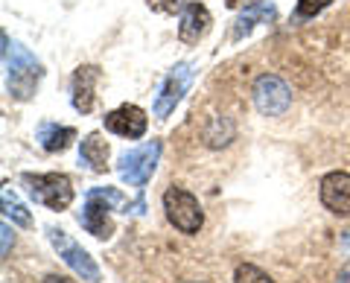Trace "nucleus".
Segmentation results:
<instances>
[{"label": "nucleus", "instance_id": "1", "mask_svg": "<svg viewBox=\"0 0 350 283\" xmlns=\"http://www.w3.org/2000/svg\"><path fill=\"white\" fill-rule=\"evenodd\" d=\"M3 62H6V76H9V94L15 100L27 103L36 94L38 79H41L38 59L27 47H21L18 41H9V36H3Z\"/></svg>", "mask_w": 350, "mask_h": 283}, {"label": "nucleus", "instance_id": "2", "mask_svg": "<svg viewBox=\"0 0 350 283\" xmlns=\"http://www.w3.org/2000/svg\"><path fill=\"white\" fill-rule=\"evenodd\" d=\"M114 204H123V196L111 187H96L88 193V202L79 213V222L88 234H94L96 239H108L111 237V208Z\"/></svg>", "mask_w": 350, "mask_h": 283}, {"label": "nucleus", "instance_id": "3", "mask_svg": "<svg viewBox=\"0 0 350 283\" xmlns=\"http://www.w3.org/2000/svg\"><path fill=\"white\" fill-rule=\"evenodd\" d=\"M163 213H167L170 225L181 234H199V228L204 222L199 199L184 187H170L163 193Z\"/></svg>", "mask_w": 350, "mask_h": 283}, {"label": "nucleus", "instance_id": "4", "mask_svg": "<svg viewBox=\"0 0 350 283\" xmlns=\"http://www.w3.org/2000/svg\"><path fill=\"white\" fill-rule=\"evenodd\" d=\"M24 184H27L32 199L50 211H64V208H70V202H73V184L68 176H62V172H47V176H32V172H27Z\"/></svg>", "mask_w": 350, "mask_h": 283}, {"label": "nucleus", "instance_id": "5", "mask_svg": "<svg viewBox=\"0 0 350 283\" xmlns=\"http://www.w3.org/2000/svg\"><path fill=\"white\" fill-rule=\"evenodd\" d=\"M158 158H161V140H149L144 146L123 152L117 161V172L129 187H146V181L158 167Z\"/></svg>", "mask_w": 350, "mask_h": 283}, {"label": "nucleus", "instance_id": "6", "mask_svg": "<svg viewBox=\"0 0 350 283\" xmlns=\"http://www.w3.org/2000/svg\"><path fill=\"white\" fill-rule=\"evenodd\" d=\"M251 100H254L257 111L266 117H280L289 111L292 105V88L275 73H262L251 88Z\"/></svg>", "mask_w": 350, "mask_h": 283}, {"label": "nucleus", "instance_id": "7", "mask_svg": "<svg viewBox=\"0 0 350 283\" xmlns=\"http://www.w3.org/2000/svg\"><path fill=\"white\" fill-rule=\"evenodd\" d=\"M47 237H50L53 248L59 252V257L64 260V266H68L70 271H76L82 280H91V283L100 280V266L94 263V257L88 254L76 239H70L62 228H47Z\"/></svg>", "mask_w": 350, "mask_h": 283}, {"label": "nucleus", "instance_id": "8", "mask_svg": "<svg viewBox=\"0 0 350 283\" xmlns=\"http://www.w3.org/2000/svg\"><path fill=\"white\" fill-rule=\"evenodd\" d=\"M190 79H193V68L187 62H181V64H175V68L167 73V79H163L161 85V94H158V100H155V117H170L175 111V105L181 103V96L187 94L190 88Z\"/></svg>", "mask_w": 350, "mask_h": 283}, {"label": "nucleus", "instance_id": "9", "mask_svg": "<svg viewBox=\"0 0 350 283\" xmlns=\"http://www.w3.org/2000/svg\"><path fill=\"white\" fill-rule=\"evenodd\" d=\"M146 126H149V117L144 108L137 105H120L114 111L105 114V129L114 132L120 137H129V140H137L146 135Z\"/></svg>", "mask_w": 350, "mask_h": 283}, {"label": "nucleus", "instance_id": "10", "mask_svg": "<svg viewBox=\"0 0 350 283\" xmlns=\"http://www.w3.org/2000/svg\"><path fill=\"white\" fill-rule=\"evenodd\" d=\"M321 202L336 216H350V172H327L321 178Z\"/></svg>", "mask_w": 350, "mask_h": 283}, {"label": "nucleus", "instance_id": "11", "mask_svg": "<svg viewBox=\"0 0 350 283\" xmlns=\"http://www.w3.org/2000/svg\"><path fill=\"white\" fill-rule=\"evenodd\" d=\"M96 82H100V68L94 64H82L76 68L73 73V82H70V103L79 114H91L94 105H96Z\"/></svg>", "mask_w": 350, "mask_h": 283}, {"label": "nucleus", "instance_id": "12", "mask_svg": "<svg viewBox=\"0 0 350 283\" xmlns=\"http://www.w3.org/2000/svg\"><path fill=\"white\" fill-rule=\"evenodd\" d=\"M213 18L207 12V6L202 3H187L181 9V18H178V38L184 44H199V41L211 32Z\"/></svg>", "mask_w": 350, "mask_h": 283}, {"label": "nucleus", "instance_id": "13", "mask_svg": "<svg viewBox=\"0 0 350 283\" xmlns=\"http://www.w3.org/2000/svg\"><path fill=\"white\" fill-rule=\"evenodd\" d=\"M79 161L88 167V170H94V172H105L108 167V144L103 140V135H85L82 137V144H79Z\"/></svg>", "mask_w": 350, "mask_h": 283}, {"label": "nucleus", "instance_id": "14", "mask_svg": "<svg viewBox=\"0 0 350 283\" xmlns=\"http://www.w3.org/2000/svg\"><path fill=\"white\" fill-rule=\"evenodd\" d=\"M278 15V9L271 6V3H257V6H248L243 15H239L234 21V32H231V38H243L245 32H251L257 24H269V21H275Z\"/></svg>", "mask_w": 350, "mask_h": 283}, {"label": "nucleus", "instance_id": "15", "mask_svg": "<svg viewBox=\"0 0 350 283\" xmlns=\"http://www.w3.org/2000/svg\"><path fill=\"white\" fill-rule=\"evenodd\" d=\"M76 140V132L70 126H56V123H47L38 129V144L44 152H64Z\"/></svg>", "mask_w": 350, "mask_h": 283}, {"label": "nucleus", "instance_id": "16", "mask_svg": "<svg viewBox=\"0 0 350 283\" xmlns=\"http://www.w3.org/2000/svg\"><path fill=\"white\" fill-rule=\"evenodd\" d=\"M3 213H6V219H12L15 225H24V228H29V225H32L29 211L18 202V196H15L12 190H9V187H3Z\"/></svg>", "mask_w": 350, "mask_h": 283}, {"label": "nucleus", "instance_id": "17", "mask_svg": "<svg viewBox=\"0 0 350 283\" xmlns=\"http://www.w3.org/2000/svg\"><path fill=\"white\" fill-rule=\"evenodd\" d=\"M234 283H275V280H271L262 269L251 266V263H243V266H237V271H234Z\"/></svg>", "mask_w": 350, "mask_h": 283}, {"label": "nucleus", "instance_id": "18", "mask_svg": "<svg viewBox=\"0 0 350 283\" xmlns=\"http://www.w3.org/2000/svg\"><path fill=\"white\" fill-rule=\"evenodd\" d=\"M333 0H298V18H315L321 15Z\"/></svg>", "mask_w": 350, "mask_h": 283}, {"label": "nucleus", "instance_id": "19", "mask_svg": "<svg viewBox=\"0 0 350 283\" xmlns=\"http://www.w3.org/2000/svg\"><path fill=\"white\" fill-rule=\"evenodd\" d=\"M149 9H155V12H163V15H175L178 9H184L187 3L184 0H146Z\"/></svg>", "mask_w": 350, "mask_h": 283}, {"label": "nucleus", "instance_id": "20", "mask_svg": "<svg viewBox=\"0 0 350 283\" xmlns=\"http://www.w3.org/2000/svg\"><path fill=\"white\" fill-rule=\"evenodd\" d=\"M12 228L9 225H3V257H9V248H12Z\"/></svg>", "mask_w": 350, "mask_h": 283}, {"label": "nucleus", "instance_id": "21", "mask_svg": "<svg viewBox=\"0 0 350 283\" xmlns=\"http://www.w3.org/2000/svg\"><path fill=\"white\" fill-rule=\"evenodd\" d=\"M228 3V9H239V6H257V3H262V0H225Z\"/></svg>", "mask_w": 350, "mask_h": 283}, {"label": "nucleus", "instance_id": "22", "mask_svg": "<svg viewBox=\"0 0 350 283\" xmlns=\"http://www.w3.org/2000/svg\"><path fill=\"white\" fill-rule=\"evenodd\" d=\"M47 283H70V280H68V278H59V275H50Z\"/></svg>", "mask_w": 350, "mask_h": 283}, {"label": "nucleus", "instance_id": "23", "mask_svg": "<svg viewBox=\"0 0 350 283\" xmlns=\"http://www.w3.org/2000/svg\"><path fill=\"white\" fill-rule=\"evenodd\" d=\"M347 278H350V269H345V271H342V283H347Z\"/></svg>", "mask_w": 350, "mask_h": 283}, {"label": "nucleus", "instance_id": "24", "mask_svg": "<svg viewBox=\"0 0 350 283\" xmlns=\"http://www.w3.org/2000/svg\"><path fill=\"white\" fill-rule=\"evenodd\" d=\"M345 245H347V252H350V231H347V239H345Z\"/></svg>", "mask_w": 350, "mask_h": 283}]
</instances>
